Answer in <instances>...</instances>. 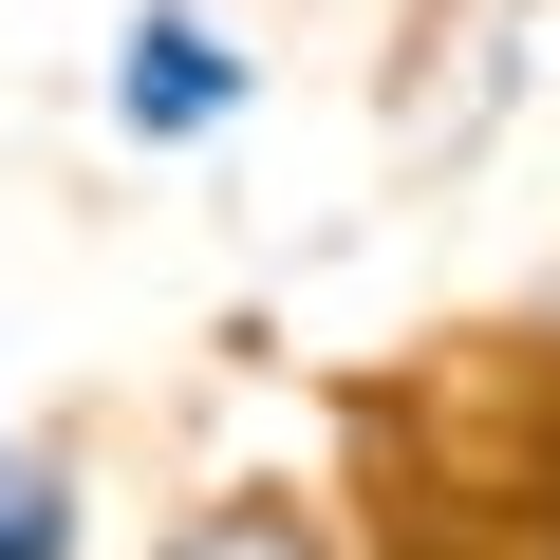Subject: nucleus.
<instances>
[{"instance_id":"nucleus-2","label":"nucleus","mask_w":560,"mask_h":560,"mask_svg":"<svg viewBox=\"0 0 560 560\" xmlns=\"http://www.w3.org/2000/svg\"><path fill=\"white\" fill-rule=\"evenodd\" d=\"M75 467H38V448H0V560H75Z\"/></svg>"},{"instance_id":"nucleus-3","label":"nucleus","mask_w":560,"mask_h":560,"mask_svg":"<svg viewBox=\"0 0 560 560\" xmlns=\"http://www.w3.org/2000/svg\"><path fill=\"white\" fill-rule=\"evenodd\" d=\"M168 560H337V541H318L300 504H261V486H243V504H206V523H187Z\"/></svg>"},{"instance_id":"nucleus-1","label":"nucleus","mask_w":560,"mask_h":560,"mask_svg":"<svg viewBox=\"0 0 560 560\" xmlns=\"http://www.w3.org/2000/svg\"><path fill=\"white\" fill-rule=\"evenodd\" d=\"M243 94H261V57L206 20V0H150V20L113 38V131L131 150H206V131H243Z\"/></svg>"}]
</instances>
